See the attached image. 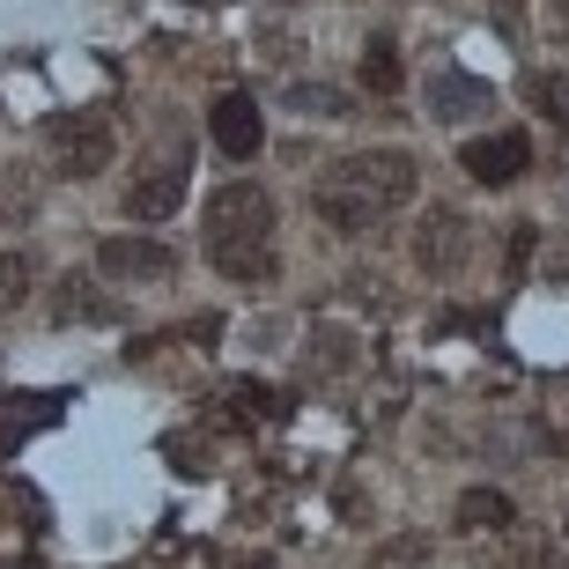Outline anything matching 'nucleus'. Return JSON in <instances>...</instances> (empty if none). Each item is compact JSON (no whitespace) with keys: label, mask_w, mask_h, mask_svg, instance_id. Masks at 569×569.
Returning <instances> with one entry per match:
<instances>
[{"label":"nucleus","mask_w":569,"mask_h":569,"mask_svg":"<svg viewBox=\"0 0 569 569\" xmlns=\"http://www.w3.org/2000/svg\"><path fill=\"white\" fill-rule=\"evenodd\" d=\"M415 186H422V163H415L407 148H362V156H348V163H333L326 178H318L311 208H318L326 230L362 237L370 222H385L392 208H407Z\"/></svg>","instance_id":"nucleus-1"},{"label":"nucleus","mask_w":569,"mask_h":569,"mask_svg":"<svg viewBox=\"0 0 569 569\" xmlns=\"http://www.w3.org/2000/svg\"><path fill=\"white\" fill-rule=\"evenodd\" d=\"M208 259L230 281H274V192L237 178L208 200Z\"/></svg>","instance_id":"nucleus-2"},{"label":"nucleus","mask_w":569,"mask_h":569,"mask_svg":"<svg viewBox=\"0 0 569 569\" xmlns=\"http://www.w3.org/2000/svg\"><path fill=\"white\" fill-rule=\"evenodd\" d=\"M44 141H52V163H60V178H97V170L111 163V148H119L97 111H60V119L44 127Z\"/></svg>","instance_id":"nucleus-3"},{"label":"nucleus","mask_w":569,"mask_h":569,"mask_svg":"<svg viewBox=\"0 0 569 569\" xmlns=\"http://www.w3.org/2000/svg\"><path fill=\"white\" fill-rule=\"evenodd\" d=\"M459 170L473 178V186H510V178H526V170H532V141L518 127H510V133H481V141L459 148Z\"/></svg>","instance_id":"nucleus-4"},{"label":"nucleus","mask_w":569,"mask_h":569,"mask_svg":"<svg viewBox=\"0 0 569 569\" xmlns=\"http://www.w3.org/2000/svg\"><path fill=\"white\" fill-rule=\"evenodd\" d=\"M466 252H473V222L459 208H429L422 230H415V259H422V274H459Z\"/></svg>","instance_id":"nucleus-5"},{"label":"nucleus","mask_w":569,"mask_h":569,"mask_svg":"<svg viewBox=\"0 0 569 569\" xmlns=\"http://www.w3.org/2000/svg\"><path fill=\"white\" fill-rule=\"evenodd\" d=\"M97 267L111 281H170L178 274V252H170L163 237H104L97 244Z\"/></svg>","instance_id":"nucleus-6"},{"label":"nucleus","mask_w":569,"mask_h":569,"mask_svg":"<svg viewBox=\"0 0 569 569\" xmlns=\"http://www.w3.org/2000/svg\"><path fill=\"white\" fill-rule=\"evenodd\" d=\"M208 133H214V148H222L230 163H252V156H259V141H267V119H259V104L244 97V89H230V97H214Z\"/></svg>","instance_id":"nucleus-7"},{"label":"nucleus","mask_w":569,"mask_h":569,"mask_svg":"<svg viewBox=\"0 0 569 569\" xmlns=\"http://www.w3.org/2000/svg\"><path fill=\"white\" fill-rule=\"evenodd\" d=\"M60 415H67V392H0V451H22Z\"/></svg>","instance_id":"nucleus-8"},{"label":"nucleus","mask_w":569,"mask_h":569,"mask_svg":"<svg viewBox=\"0 0 569 569\" xmlns=\"http://www.w3.org/2000/svg\"><path fill=\"white\" fill-rule=\"evenodd\" d=\"M488 104H496V89L473 82V74H459V67L429 74V119H437V127H466V119H481Z\"/></svg>","instance_id":"nucleus-9"},{"label":"nucleus","mask_w":569,"mask_h":569,"mask_svg":"<svg viewBox=\"0 0 569 569\" xmlns=\"http://www.w3.org/2000/svg\"><path fill=\"white\" fill-rule=\"evenodd\" d=\"M178 200H186V156H170V163L148 170L141 186L127 192V214L133 222H163V214H178Z\"/></svg>","instance_id":"nucleus-10"},{"label":"nucleus","mask_w":569,"mask_h":569,"mask_svg":"<svg viewBox=\"0 0 569 569\" xmlns=\"http://www.w3.org/2000/svg\"><path fill=\"white\" fill-rule=\"evenodd\" d=\"M52 318H60V326H111V318H119V303H111V296H97L82 274H67L60 289H52Z\"/></svg>","instance_id":"nucleus-11"},{"label":"nucleus","mask_w":569,"mask_h":569,"mask_svg":"<svg viewBox=\"0 0 569 569\" xmlns=\"http://www.w3.org/2000/svg\"><path fill=\"white\" fill-rule=\"evenodd\" d=\"M230 415L222 422H237V429H252V422H289V392H274V385H230Z\"/></svg>","instance_id":"nucleus-12"},{"label":"nucleus","mask_w":569,"mask_h":569,"mask_svg":"<svg viewBox=\"0 0 569 569\" xmlns=\"http://www.w3.org/2000/svg\"><path fill=\"white\" fill-rule=\"evenodd\" d=\"M400 82H407L400 44H392V38H370V44H362V89H370V97H400Z\"/></svg>","instance_id":"nucleus-13"},{"label":"nucleus","mask_w":569,"mask_h":569,"mask_svg":"<svg viewBox=\"0 0 569 569\" xmlns=\"http://www.w3.org/2000/svg\"><path fill=\"white\" fill-rule=\"evenodd\" d=\"M510 518H518V510H510L503 488H466V496H459V526L466 532H503Z\"/></svg>","instance_id":"nucleus-14"},{"label":"nucleus","mask_w":569,"mask_h":569,"mask_svg":"<svg viewBox=\"0 0 569 569\" xmlns=\"http://www.w3.org/2000/svg\"><path fill=\"white\" fill-rule=\"evenodd\" d=\"M429 562H437V540L429 532H392V540L370 548V569H429Z\"/></svg>","instance_id":"nucleus-15"},{"label":"nucleus","mask_w":569,"mask_h":569,"mask_svg":"<svg viewBox=\"0 0 569 569\" xmlns=\"http://www.w3.org/2000/svg\"><path fill=\"white\" fill-rule=\"evenodd\" d=\"M289 111H303V119H348V89H333V82H296L289 89Z\"/></svg>","instance_id":"nucleus-16"},{"label":"nucleus","mask_w":569,"mask_h":569,"mask_svg":"<svg viewBox=\"0 0 569 569\" xmlns=\"http://www.w3.org/2000/svg\"><path fill=\"white\" fill-rule=\"evenodd\" d=\"M30 281H38L30 252H0V311H16L22 296H30Z\"/></svg>","instance_id":"nucleus-17"},{"label":"nucleus","mask_w":569,"mask_h":569,"mask_svg":"<svg viewBox=\"0 0 569 569\" xmlns=\"http://www.w3.org/2000/svg\"><path fill=\"white\" fill-rule=\"evenodd\" d=\"M532 104L548 111L555 127H569V74H532Z\"/></svg>","instance_id":"nucleus-18"},{"label":"nucleus","mask_w":569,"mask_h":569,"mask_svg":"<svg viewBox=\"0 0 569 569\" xmlns=\"http://www.w3.org/2000/svg\"><path fill=\"white\" fill-rule=\"evenodd\" d=\"M318 370H333V378H340V370H348V362H356V340H348V333H318Z\"/></svg>","instance_id":"nucleus-19"},{"label":"nucleus","mask_w":569,"mask_h":569,"mask_svg":"<svg viewBox=\"0 0 569 569\" xmlns=\"http://www.w3.org/2000/svg\"><path fill=\"white\" fill-rule=\"evenodd\" d=\"M38 208V192L22 186V178H8V186H0V214H30Z\"/></svg>","instance_id":"nucleus-20"},{"label":"nucleus","mask_w":569,"mask_h":569,"mask_svg":"<svg viewBox=\"0 0 569 569\" xmlns=\"http://www.w3.org/2000/svg\"><path fill=\"white\" fill-rule=\"evenodd\" d=\"M532 237H540V230H532V222H518V230H510V274H518V267H526V259H532Z\"/></svg>","instance_id":"nucleus-21"},{"label":"nucleus","mask_w":569,"mask_h":569,"mask_svg":"<svg viewBox=\"0 0 569 569\" xmlns=\"http://www.w3.org/2000/svg\"><path fill=\"white\" fill-rule=\"evenodd\" d=\"M237 569H274V555H252V562H237Z\"/></svg>","instance_id":"nucleus-22"},{"label":"nucleus","mask_w":569,"mask_h":569,"mask_svg":"<svg viewBox=\"0 0 569 569\" xmlns=\"http://www.w3.org/2000/svg\"><path fill=\"white\" fill-rule=\"evenodd\" d=\"M562 8H569V0H562Z\"/></svg>","instance_id":"nucleus-23"}]
</instances>
